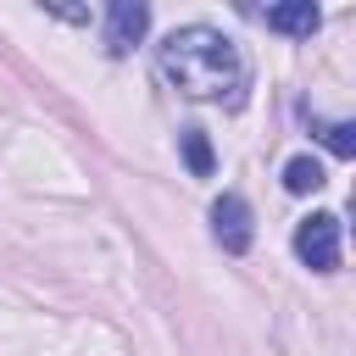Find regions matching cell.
<instances>
[{"label": "cell", "mask_w": 356, "mask_h": 356, "mask_svg": "<svg viewBox=\"0 0 356 356\" xmlns=\"http://www.w3.org/2000/svg\"><path fill=\"white\" fill-rule=\"evenodd\" d=\"M211 234H217V245L228 250V256H239V250H250V206H245V195H222L217 206H211Z\"/></svg>", "instance_id": "277c9868"}, {"label": "cell", "mask_w": 356, "mask_h": 356, "mask_svg": "<svg viewBox=\"0 0 356 356\" xmlns=\"http://www.w3.org/2000/svg\"><path fill=\"white\" fill-rule=\"evenodd\" d=\"M323 22V11L312 0H284V6H267V28L273 33H289V39H312Z\"/></svg>", "instance_id": "5b68a950"}, {"label": "cell", "mask_w": 356, "mask_h": 356, "mask_svg": "<svg viewBox=\"0 0 356 356\" xmlns=\"http://www.w3.org/2000/svg\"><path fill=\"white\" fill-rule=\"evenodd\" d=\"M328 178H323V167L312 161V156H289L284 161V189L289 195H312V189H323Z\"/></svg>", "instance_id": "8992f818"}, {"label": "cell", "mask_w": 356, "mask_h": 356, "mask_svg": "<svg viewBox=\"0 0 356 356\" xmlns=\"http://www.w3.org/2000/svg\"><path fill=\"white\" fill-rule=\"evenodd\" d=\"M178 145H184L189 172H195V178H211V145H206V134H200V128H184V134H178Z\"/></svg>", "instance_id": "52a82bcc"}, {"label": "cell", "mask_w": 356, "mask_h": 356, "mask_svg": "<svg viewBox=\"0 0 356 356\" xmlns=\"http://www.w3.org/2000/svg\"><path fill=\"white\" fill-rule=\"evenodd\" d=\"M150 28V6L145 0H111L106 6V56H128Z\"/></svg>", "instance_id": "3957f363"}, {"label": "cell", "mask_w": 356, "mask_h": 356, "mask_svg": "<svg viewBox=\"0 0 356 356\" xmlns=\"http://www.w3.org/2000/svg\"><path fill=\"white\" fill-rule=\"evenodd\" d=\"M317 139H323L334 156H356V128H350V122H317Z\"/></svg>", "instance_id": "ba28073f"}, {"label": "cell", "mask_w": 356, "mask_h": 356, "mask_svg": "<svg viewBox=\"0 0 356 356\" xmlns=\"http://www.w3.org/2000/svg\"><path fill=\"white\" fill-rule=\"evenodd\" d=\"M295 256H300L312 273H334V267H339V217H334V211H312V217L295 228Z\"/></svg>", "instance_id": "7a4b0ae2"}, {"label": "cell", "mask_w": 356, "mask_h": 356, "mask_svg": "<svg viewBox=\"0 0 356 356\" xmlns=\"http://www.w3.org/2000/svg\"><path fill=\"white\" fill-rule=\"evenodd\" d=\"M156 67L161 78L189 95V100H217V106H245V56L239 44L222 33V28H206V22H189V28H172L161 44H156Z\"/></svg>", "instance_id": "6da1fadb"}]
</instances>
